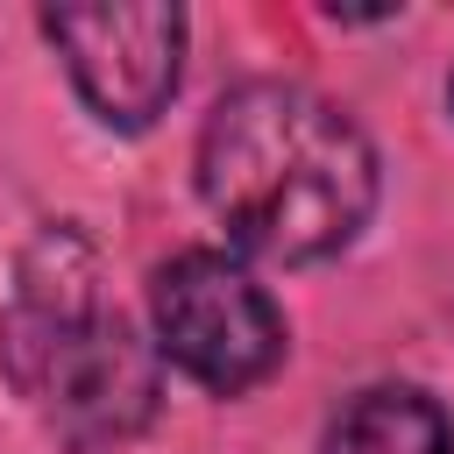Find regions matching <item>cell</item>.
Segmentation results:
<instances>
[{
	"mask_svg": "<svg viewBox=\"0 0 454 454\" xmlns=\"http://www.w3.org/2000/svg\"><path fill=\"white\" fill-rule=\"evenodd\" d=\"M199 199L262 262H326L376 213V149L319 92L248 78L199 128Z\"/></svg>",
	"mask_w": 454,
	"mask_h": 454,
	"instance_id": "obj_1",
	"label": "cell"
},
{
	"mask_svg": "<svg viewBox=\"0 0 454 454\" xmlns=\"http://www.w3.org/2000/svg\"><path fill=\"white\" fill-rule=\"evenodd\" d=\"M0 369L71 454L135 440L163 397L156 355L114 305L106 262L78 227H35L14 255L0 305Z\"/></svg>",
	"mask_w": 454,
	"mask_h": 454,
	"instance_id": "obj_2",
	"label": "cell"
},
{
	"mask_svg": "<svg viewBox=\"0 0 454 454\" xmlns=\"http://www.w3.org/2000/svg\"><path fill=\"white\" fill-rule=\"evenodd\" d=\"M149 312H156V348L220 397L255 390L284 362V312L241 262L213 248L170 255L149 277Z\"/></svg>",
	"mask_w": 454,
	"mask_h": 454,
	"instance_id": "obj_3",
	"label": "cell"
},
{
	"mask_svg": "<svg viewBox=\"0 0 454 454\" xmlns=\"http://www.w3.org/2000/svg\"><path fill=\"white\" fill-rule=\"evenodd\" d=\"M43 35L64 50L85 106L142 135L184 78V7H50Z\"/></svg>",
	"mask_w": 454,
	"mask_h": 454,
	"instance_id": "obj_4",
	"label": "cell"
},
{
	"mask_svg": "<svg viewBox=\"0 0 454 454\" xmlns=\"http://www.w3.org/2000/svg\"><path fill=\"white\" fill-rule=\"evenodd\" d=\"M319 454H454V426L426 390L383 383V390H362L333 419Z\"/></svg>",
	"mask_w": 454,
	"mask_h": 454,
	"instance_id": "obj_5",
	"label": "cell"
},
{
	"mask_svg": "<svg viewBox=\"0 0 454 454\" xmlns=\"http://www.w3.org/2000/svg\"><path fill=\"white\" fill-rule=\"evenodd\" d=\"M447 106H454V85H447Z\"/></svg>",
	"mask_w": 454,
	"mask_h": 454,
	"instance_id": "obj_6",
	"label": "cell"
}]
</instances>
